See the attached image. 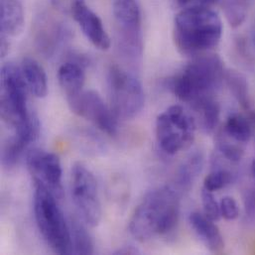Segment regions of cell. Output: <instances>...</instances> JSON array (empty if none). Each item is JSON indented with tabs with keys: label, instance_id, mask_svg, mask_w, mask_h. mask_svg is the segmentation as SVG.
<instances>
[{
	"label": "cell",
	"instance_id": "6da1fadb",
	"mask_svg": "<svg viewBox=\"0 0 255 255\" xmlns=\"http://www.w3.org/2000/svg\"><path fill=\"white\" fill-rule=\"evenodd\" d=\"M179 216L178 193L168 186L157 188L147 193L135 209L129 222V232L135 240L145 243L172 232Z\"/></svg>",
	"mask_w": 255,
	"mask_h": 255
},
{
	"label": "cell",
	"instance_id": "7a4b0ae2",
	"mask_svg": "<svg viewBox=\"0 0 255 255\" xmlns=\"http://www.w3.org/2000/svg\"><path fill=\"white\" fill-rule=\"evenodd\" d=\"M28 87L21 68L7 63L1 69V118L15 135L30 145L40 135V122L28 106Z\"/></svg>",
	"mask_w": 255,
	"mask_h": 255
},
{
	"label": "cell",
	"instance_id": "3957f363",
	"mask_svg": "<svg viewBox=\"0 0 255 255\" xmlns=\"http://www.w3.org/2000/svg\"><path fill=\"white\" fill-rule=\"evenodd\" d=\"M222 36V19L211 8H185L175 17L174 43L185 56L205 55L219 45Z\"/></svg>",
	"mask_w": 255,
	"mask_h": 255
},
{
	"label": "cell",
	"instance_id": "277c9868",
	"mask_svg": "<svg viewBox=\"0 0 255 255\" xmlns=\"http://www.w3.org/2000/svg\"><path fill=\"white\" fill-rule=\"evenodd\" d=\"M224 65L217 55L195 57L171 83L174 95L192 107L214 99L225 78Z\"/></svg>",
	"mask_w": 255,
	"mask_h": 255
},
{
	"label": "cell",
	"instance_id": "5b68a950",
	"mask_svg": "<svg viewBox=\"0 0 255 255\" xmlns=\"http://www.w3.org/2000/svg\"><path fill=\"white\" fill-rule=\"evenodd\" d=\"M58 201L47 187L34 181V216L38 230L55 254L71 255L74 252L70 224Z\"/></svg>",
	"mask_w": 255,
	"mask_h": 255
},
{
	"label": "cell",
	"instance_id": "8992f818",
	"mask_svg": "<svg viewBox=\"0 0 255 255\" xmlns=\"http://www.w3.org/2000/svg\"><path fill=\"white\" fill-rule=\"evenodd\" d=\"M155 132L160 149L168 155H175L192 145L196 122L181 106H172L158 116Z\"/></svg>",
	"mask_w": 255,
	"mask_h": 255
},
{
	"label": "cell",
	"instance_id": "52a82bcc",
	"mask_svg": "<svg viewBox=\"0 0 255 255\" xmlns=\"http://www.w3.org/2000/svg\"><path fill=\"white\" fill-rule=\"evenodd\" d=\"M111 109L118 119L131 120L142 111L145 97L141 83L119 66H112L108 75Z\"/></svg>",
	"mask_w": 255,
	"mask_h": 255
},
{
	"label": "cell",
	"instance_id": "ba28073f",
	"mask_svg": "<svg viewBox=\"0 0 255 255\" xmlns=\"http://www.w3.org/2000/svg\"><path fill=\"white\" fill-rule=\"evenodd\" d=\"M71 193L82 221L91 228L98 227L103 214L98 184L92 171L82 163H76L72 168Z\"/></svg>",
	"mask_w": 255,
	"mask_h": 255
},
{
	"label": "cell",
	"instance_id": "9c48e42d",
	"mask_svg": "<svg viewBox=\"0 0 255 255\" xmlns=\"http://www.w3.org/2000/svg\"><path fill=\"white\" fill-rule=\"evenodd\" d=\"M113 14L119 35L120 49L130 60L142 56V16L137 0H114Z\"/></svg>",
	"mask_w": 255,
	"mask_h": 255
},
{
	"label": "cell",
	"instance_id": "30bf717a",
	"mask_svg": "<svg viewBox=\"0 0 255 255\" xmlns=\"http://www.w3.org/2000/svg\"><path fill=\"white\" fill-rule=\"evenodd\" d=\"M70 110L77 116L93 123L109 135L118 132V118L102 97L94 91H83L67 99Z\"/></svg>",
	"mask_w": 255,
	"mask_h": 255
},
{
	"label": "cell",
	"instance_id": "8fae6325",
	"mask_svg": "<svg viewBox=\"0 0 255 255\" xmlns=\"http://www.w3.org/2000/svg\"><path fill=\"white\" fill-rule=\"evenodd\" d=\"M26 165L33 181L42 183L58 200L63 198V171L56 154L38 148L32 149L26 155Z\"/></svg>",
	"mask_w": 255,
	"mask_h": 255
},
{
	"label": "cell",
	"instance_id": "7c38bea8",
	"mask_svg": "<svg viewBox=\"0 0 255 255\" xmlns=\"http://www.w3.org/2000/svg\"><path fill=\"white\" fill-rule=\"evenodd\" d=\"M72 16L80 26L87 39L99 50L107 51L111 48V38L100 16L82 0L72 10Z\"/></svg>",
	"mask_w": 255,
	"mask_h": 255
},
{
	"label": "cell",
	"instance_id": "4fadbf2b",
	"mask_svg": "<svg viewBox=\"0 0 255 255\" xmlns=\"http://www.w3.org/2000/svg\"><path fill=\"white\" fill-rule=\"evenodd\" d=\"M189 223L212 254L221 255L224 253L225 242L214 221L210 220L205 214L194 212L189 217Z\"/></svg>",
	"mask_w": 255,
	"mask_h": 255
},
{
	"label": "cell",
	"instance_id": "5bb4252c",
	"mask_svg": "<svg viewBox=\"0 0 255 255\" xmlns=\"http://www.w3.org/2000/svg\"><path fill=\"white\" fill-rule=\"evenodd\" d=\"M58 81L67 99L83 92L86 83V73L83 64L76 61L63 64L58 71Z\"/></svg>",
	"mask_w": 255,
	"mask_h": 255
},
{
	"label": "cell",
	"instance_id": "9a60e30c",
	"mask_svg": "<svg viewBox=\"0 0 255 255\" xmlns=\"http://www.w3.org/2000/svg\"><path fill=\"white\" fill-rule=\"evenodd\" d=\"M24 10L18 0H1V32L7 37H16L23 31Z\"/></svg>",
	"mask_w": 255,
	"mask_h": 255
},
{
	"label": "cell",
	"instance_id": "2e32d148",
	"mask_svg": "<svg viewBox=\"0 0 255 255\" xmlns=\"http://www.w3.org/2000/svg\"><path fill=\"white\" fill-rule=\"evenodd\" d=\"M25 82L30 93L38 98L44 99L48 95V80L43 67L32 58H24L21 64Z\"/></svg>",
	"mask_w": 255,
	"mask_h": 255
},
{
	"label": "cell",
	"instance_id": "e0dca14e",
	"mask_svg": "<svg viewBox=\"0 0 255 255\" xmlns=\"http://www.w3.org/2000/svg\"><path fill=\"white\" fill-rule=\"evenodd\" d=\"M86 226L85 223L76 219L70 222L73 252L76 255H93L95 253L94 242Z\"/></svg>",
	"mask_w": 255,
	"mask_h": 255
},
{
	"label": "cell",
	"instance_id": "ac0fdd59",
	"mask_svg": "<svg viewBox=\"0 0 255 255\" xmlns=\"http://www.w3.org/2000/svg\"><path fill=\"white\" fill-rule=\"evenodd\" d=\"M223 130L230 137L242 144L248 143L253 135V129L250 120L240 114H234L230 116Z\"/></svg>",
	"mask_w": 255,
	"mask_h": 255
},
{
	"label": "cell",
	"instance_id": "d6986e66",
	"mask_svg": "<svg viewBox=\"0 0 255 255\" xmlns=\"http://www.w3.org/2000/svg\"><path fill=\"white\" fill-rule=\"evenodd\" d=\"M193 109L200 115L203 129L207 133L214 132L220 123V105L214 99H209L196 105L195 107H193Z\"/></svg>",
	"mask_w": 255,
	"mask_h": 255
},
{
	"label": "cell",
	"instance_id": "ffe728a7",
	"mask_svg": "<svg viewBox=\"0 0 255 255\" xmlns=\"http://www.w3.org/2000/svg\"><path fill=\"white\" fill-rule=\"evenodd\" d=\"M226 80L238 102L247 111V113H249L250 117L255 123V112L253 110V106L250 101L249 90L246 80L241 75L234 72L228 73L226 75Z\"/></svg>",
	"mask_w": 255,
	"mask_h": 255
},
{
	"label": "cell",
	"instance_id": "44dd1931",
	"mask_svg": "<svg viewBox=\"0 0 255 255\" xmlns=\"http://www.w3.org/2000/svg\"><path fill=\"white\" fill-rule=\"evenodd\" d=\"M217 146L221 154L231 162H240L244 157L245 148L243 144L230 137L223 129L217 136Z\"/></svg>",
	"mask_w": 255,
	"mask_h": 255
},
{
	"label": "cell",
	"instance_id": "7402d4cb",
	"mask_svg": "<svg viewBox=\"0 0 255 255\" xmlns=\"http://www.w3.org/2000/svg\"><path fill=\"white\" fill-rule=\"evenodd\" d=\"M27 145L22 142L17 136H13L10 138L3 146L1 153V161L2 165L6 169L13 168L19 161L20 157L27 149Z\"/></svg>",
	"mask_w": 255,
	"mask_h": 255
},
{
	"label": "cell",
	"instance_id": "603a6c76",
	"mask_svg": "<svg viewBox=\"0 0 255 255\" xmlns=\"http://www.w3.org/2000/svg\"><path fill=\"white\" fill-rule=\"evenodd\" d=\"M203 166V157L200 154L191 156L181 167L178 174V184L183 189H189L194 179L201 172Z\"/></svg>",
	"mask_w": 255,
	"mask_h": 255
},
{
	"label": "cell",
	"instance_id": "cb8c5ba5",
	"mask_svg": "<svg viewBox=\"0 0 255 255\" xmlns=\"http://www.w3.org/2000/svg\"><path fill=\"white\" fill-rule=\"evenodd\" d=\"M235 180L234 174L226 169L215 170L210 173L204 180V188L211 191L222 190L231 185Z\"/></svg>",
	"mask_w": 255,
	"mask_h": 255
},
{
	"label": "cell",
	"instance_id": "d4e9b609",
	"mask_svg": "<svg viewBox=\"0 0 255 255\" xmlns=\"http://www.w3.org/2000/svg\"><path fill=\"white\" fill-rule=\"evenodd\" d=\"M226 14L233 27L240 26L246 18V0H226Z\"/></svg>",
	"mask_w": 255,
	"mask_h": 255
},
{
	"label": "cell",
	"instance_id": "484cf974",
	"mask_svg": "<svg viewBox=\"0 0 255 255\" xmlns=\"http://www.w3.org/2000/svg\"><path fill=\"white\" fill-rule=\"evenodd\" d=\"M202 203H203V208H204V213L205 215L212 221L218 222L221 220L222 215H221V209H220V204L217 202L213 192L203 188L202 193Z\"/></svg>",
	"mask_w": 255,
	"mask_h": 255
},
{
	"label": "cell",
	"instance_id": "4316f807",
	"mask_svg": "<svg viewBox=\"0 0 255 255\" xmlns=\"http://www.w3.org/2000/svg\"><path fill=\"white\" fill-rule=\"evenodd\" d=\"M221 215L227 221H235L240 216V209L233 197H224L220 203Z\"/></svg>",
	"mask_w": 255,
	"mask_h": 255
},
{
	"label": "cell",
	"instance_id": "83f0119b",
	"mask_svg": "<svg viewBox=\"0 0 255 255\" xmlns=\"http://www.w3.org/2000/svg\"><path fill=\"white\" fill-rule=\"evenodd\" d=\"M246 217L250 223H255V187L250 188L244 195Z\"/></svg>",
	"mask_w": 255,
	"mask_h": 255
},
{
	"label": "cell",
	"instance_id": "f1b7e54d",
	"mask_svg": "<svg viewBox=\"0 0 255 255\" xmlns=\"http://www.w3.org/2000/svg\"><path fill=\"white\" fill-rule=\"evenodd\" d=\"M220 0H177L178 4L185 8H196V7H207L210 8L211 6L218 3Z\"/></svg>",
	"mask_w": 255,
	"mask_h": 255
},
{
	"label": "cell",
	"instance_id": "f546056e",
	"mask_svg": "<svg viewBox=\"0 0 255 255\" xmlns=\"http://www.w3.org/2000/svg\"><path fill=\"white\" fill-rule=\"evenodd\" d=\"M82 0H51L53 6L63 13H72L73 8Z\"/></svg>",
	"mask_w": 255,
	"mask_h": 255
},
{
	"label": "cell",
	"instance_id": "4dcf8cb0",
	"mask_svg": "<svg viewBox=\"0 0 255 255\" xmlns=\"http://www.w3.org/2000/svg\"><path fill=\"white\" fill-rule=\"evenodd\" d=\"M10 47V42H9V37L5 35H1V57L4 58L8 52Z\"/></svg>",
	"mask_w": 255,
	"mask_h": 255
},
{
	"label": "cell",
	"instance_id": "1f68e13d",
	"mask_svg": "<svg viewBox=\"0 0 255 255\" xmlns=\"http://www.w3.org/2000/svg\"><path fill=\"white\" fill-rule=\"evenodd\" d=\"M138 254V251L136 249H133L132 247L124 248L116 253V255H136Z\"/></svg>",
	"mask_w": 255,
	"mask_h": 255
},
{
	"label": "cell",
	"instance_id": "d6a6232c",
	"mask_svg": "<svg viewBox=\"0 0 255 255\" xmlns=\"http://www.w3.org/2000/svg\"><path fill=\"white\" fill-rule=\"evenodd\" d=\"M253 40H254L255 45V24H254V27H253Z\"/></svg>",
	"mask_w": 255,
	"mask_h": 255
},
{
	"label": "cell",
	"instance_id": "836d02e7",
	"mask_svg": "<svg viewBox=\"0 0 255 255\" xmlns=\"http://www.w3.org/2000/svg\"><path fill=\"white\" fill-rule=\"evenodd\" d=\"M252 171H253V174H254V176L255 177V160H254L253 165H252Z\"/></svg>",
	"mask_w": 255,
	"mask_h": 255
}]
</instances>
